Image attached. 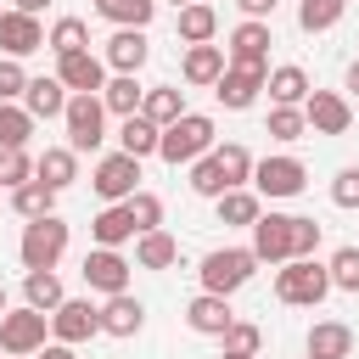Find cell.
<instances>
[{
    "instance_id": "6da1fadb",
    "label": "cell",
    "mask_w": 359,
    "mask_h": 359,
    "mask_svg": "<svg viewBox=\"0 0 359 359\" xmlns=\"http://www.w3.org/2000/svg\"><path fill=\"white\" fill-rule=\"evenodd\" d=\"M219 140H213V118L208 112H180L168 129H163V146H157V157L168 163V168H191L196 157H208Z\"/></svg>"
},
{
    "instance_id": "7a4b0ae2",
    "label": "cell",
    "mask_w": 359,
    "mask_h": 359,
    "mask_svg": "<svg viewBox=\"0 0 359 359\" xmlns=\"http://www.w3.org/2000/svg\"><path fill=\"white\" fill-rule=\"evenodd\" d=\"M331 292H337V286H331V269L314 264V258H286V264L275 269V297L292 303V309H320Z\"/></svg>"
},
{
    "instance_id": "3957f363",
    "label": "cell",
    "mask_w": 359,
    "mask_h": 359,
    "mask_svg": "<svg viewBox=\"0 0 359 359\" xmlns=\"http://www.w3.org/2000/svg\"><path fill=\"white\" fill-rule=\"evenodd\" d=\"M67 241H73L67 219L45 213V219H28V224H22L17 258H22V269H56V264H62V252H67Z\"/></svg>"
},
{
    "instance_id": "277c9868",
    "label": "cell",
    "mask_w": 359,
    "mask_h": 359,
    "mask_svg": "<svg viewBox=\"0 0 359 359\" xmlns=\"http://www.w3.org/2000/svg\"><path fill=\"white\" fill-rule=\"evenodd\" d=\"M252 275H258V252H252V247H213V252L202 258V269H196L202 292H219V297L241 292Z\"/></svg>"
},
{
    "instance_id": "5b68a950",
    "label": "cell",
    "mask_w": 359,
    "mask_h": 359,
    "mask_svg": "<svg viewBox=\"0 0 359 359\" xmlns=\"http://www.w3.org/2000/svg\"><path fill=\"white\" fill-rule=\"evenodd\" d=\"M303 185H309V168H303V157H264V163H252V191L264 196V202H292V196H303Z\"/></svg>"
},
{
    "instance_id": "8992f818",
    "label": "cell",
    "mask_w": 359,
    "mask_h": 359,
    "mask_svg": "<svg viewBox=\"0 0 359 359\" xmlns=\"http://www.w3.org/2000/svg\"><path fill=\"white\" fill-rule=\"evenodd\" d=\"M45 337H50V314L45 309H34V303H22V309H6L0 314V353H39L45 348Z\"/></svg>"
},
{
    "instance_id": "52a82bcc",
    "label": "cell",
    "mask_w": 359,
    "mask_h": 359,
    "mask_svg": "<svg viewBox=\"0 0 359 359\" xmlns=\"http://www.w3.org/2000/svg\"><path fill=\"white\" fill-rule=\"evenodd\" d=\"M62 129H67V146L73 151H95L107 140V101L101 95H67Z\"/></svg>"
},
{
    "instance_id": "ba28073f",
    "label": "cell",
    "mask_w": 359,
    "mask_h": 359,
    "mask_svg": "<svg viewBox=\"0 0 359 359\" xmlns=\"http://www.w3.org/2000/svg\"><path fill=\"white\" fill-rule=\"evenodd\" d=\"M90 191H95L101 202H129V196L140 191V157H129L123 146L107 151V157L90 168Z\"/></svg>"
},
{
    "instance_id": "9c48e42d",
    "label": "cell",
    "mask_w": 359,
    "mask_h": 359,
    "mask_svg": "<svg viewBox=\"0 0 359 359\" xmlns=\"http://www.w3.org/2000/svg\"><path fill=\"white\" fill-rule=\"evenodd\" d=\"M79 275H84V286H90V292L112 297V292H129V275H135V264H129L118 247H90Z\"/></svg>"
},
{
    "instance_id": "30bf717a",
    "label": "cell",
    "mask_w": 359,
    "mask_h": 359,
    "mask_svg": "<svg viewBox=\"0 0 359 359\" xmlns=\"http://www.w3.org/2000/svg\"><path fill=\"white\" fill-rule=\"evenodd\" d=\"M50 337L67 342V348L101 337V309H95L90 297H62V309H50Z\"/></svg>"
},
{
    "instance_id": "8fae6325",
    "label": "cell",
    "mask_w": 359,
    "mask_h": 359,
    "mask_svg": "<svg viewBox=\"0 0 359 359\" xmlns=\"http://www.w3.org/2000/svg\"><path fill=\"white\" fill-rule=\"evenodd\" d=\"M107 56H95V50H73V56H56V79L73 90V95H101L107 90Z\"/></svg>"
},
{
    "instance_id": "7c38bea8",
    "label": "cell",
    "mask_w": 359,
    "mask_h": 359,
    "mask_svg": "<svg viewBox=\"0 0 359 359\" xmlns=\"http://www.w3.org/2000/svg\"><path fill=\"white\" fill-rule=\"evenodd\" d=\"M264 79H269V67H241V62H230V67L219 73L213 95H219V107H224V112H247V107L258 101Z\"/></svg>"
},
{
    "instance_id": "4fadbf2b",
    "label": "cell",
    "mask_w": 359,
    "mask_h": 359,
    "mask_svg": "<svg viewBox=\"0 0 359 359\" xmlns=\"http://www.w3.org/2000/svg\"><path fill=\"white\" fill-rule=\"evenodd\" d=\"M303 118H309L314 135H348V129H353V107H348V95H337V90H309Z\"/></svg>"
},
{
    "instance_id": "5bb4252c",
    "label": "cell",
    "mask_w": 359,
    "mask_h": 359,
    "mask_svg": "<svg viewBox=\"0 0 359 359\" xmlns=\"http://www.w3.org/2000/svg\"><path fill=\"white\" fill-rule=\"evenodd\" d=\"M269 22H258V17H241L236 28H230V45H224V56L230 62H241V67H269Z\"/></svg>"
},
{
    "instance_id": "9a60e30c",
    "label": "cell",
    "mask_w": 359,
    "mask_h": 359,
    "mask_svg": "<svg viewBox=\"0 0 359 359\" xmlns=\"http://www.w3.org/2000/svg\"><path fill=\"white\" fill-rule=\"evenodd\" d=\"M252 252H258V264H286L292 258V213H258V224H252Z\"/></svg>"
},
{
    "instance_id": "2e32d148",
    "label": "cell",
    "mask_w": 359,
    "mask_h": 359,
    "mask_svg": "<svg viewBox=\"0 0 359 359\" xmlns=\"http://www.w3.org/2000/svg\"><path fill=\"white\" fill-rule=\"evenodd\" d=\"M34 50H45V28H39V17H28V11H0V56H34Z\"/></svg>"
},
{
    "instance_id": "e0dca14e",
    "label": "cell",
    "mask_w": 359,
    "mask_h": 359,
    "mask_svg": "<svg viewBox=\"0 0 359 359\" xmlns=\"http://www.w3.org/2000/svg\"><path fill=\"white\" fill-rule=\"evenodd\" d=\"M230 320H236V309H230V297H219V292H196V297L185 303V325H191L196 337H224Z\"/></svg>"
},
{
    "instance_id": "ac0fdd59",
    "label": "cell",
    "mask_w": 359,
    "mask_h": 359,
    "mask_svg": "<svg viewBox=\"0 0 359 359\" xmlns=\"http://www.w3.org/2000/svg\"><path fill=\"white\" fill-rule=\"evenodd\" d=\"M101 56H107L112 73H140L146 56H151V39H146V28H112V39H107Z\"/></svg>"
},
{
    "instance_id": "d6986e66",
    "label": "cell",
    "mask_w": 359,
    "mask_h": 359,
    "mask_svg": "<svg viewBox=\"0 0 359 359\" xmlns=\"http://www.w3.org/2000/svg\"><path fill=\"white\" fill-rule=\"evenodd\" d=\"M140 325H146V303L140 297H129V292H112L107 303H101V337H140Z\"/></svg>"
},
{
    "instance_id": "ffe728a7",
    "label": "cell",
    "mask_w": 359,
    "mask_h": 359,
    "mask_svg": "<svg viewBox=\"0 0 359 359\" xmlns=\"http://www.w3.org/2000/svg\"><path fill=\"white\" fill-rule=\"evenodd\" d=\"M230 67V56H224V45H185V62H180V73H185V84H196V90H213L219 84V73Z\"/></svg>"
},
{
    "instance_id": "44dd1931",
    "label": "cell",
    "mask_w": 359,
    "mask_h": 359,
    "mask_svg": "<svg viewBox=\"0 0 359 359\" xmlns=\"http://www.w3.org/2000/svg\"><path fill=\"white\" fill-rule=\"evenodd\" d=\"M90 236H95V247H123V241L140 236V224H135L129 202H107V208L90 219Z\"/></svg>"
},
{
    "instance_id": "7402d4cb",
    "label": "cell",
    "mask_w": 359,
    "mask_h": 359,
    "mask_svg": "<svg viewBox=\"0 0 359 359\" xmlns=\"http://www.w3.org/2000/svg\"><path fill=\"white\" fill-rule=\"evenodd\" d=\"M264 90H269V101H275V107H303L314 84H309V73H303L297 62H280V67H269Z\"/></svg>"
},
{
    "instance_id": "603a6c76",
    "label": "cell",
    "mask_w": 359,
    "mask_h": 359,
    "mask_svg": "<svg viewBox=\"0 0 359 359\" xmlns=\"http://www.w3.org/2000/svg\"><path fill=\"white\" fill-rule=\"evenodd\" d=\"M67 84L56 79V73H45V79H28V90H22V107L34 112V118H62L67 112Z\"/></svg>"
},
{
    "instance_id": "cb8c5ba5",
    "label": "cell",
    "mask_w": 359,
    "mask_h": 359,
    "mask_svg": "<svg viewBox=\"0 0 359 359\" xmlns=\"http://www.w3.org/2000/svg\"><path fill=\"white\" fill-rule=\"evenodd\" d=\"M34 180H45L50 191H67V185L79 180V151H73V146H45V151L34 157Z\"/></svg>"
},
{
    "instance_id": "d4e9b609",
    "label": "cell",
    "mask_w": 359,
    "mask_h": 359,
    "mask_svg": "<svg viewBox=\"0 0 359 359\" xmlns=\"http://www.w3.org/2000/svg\"><path fill=\"white\" fill-rule=\"evenodd\" d=\"M118 146L129 151V157H157V146H163V123H151L146 112H135V118H123V129H118Z\"/></svg>"
},
{
    "instance_id": "484cf974",
    "label": "cell",
    "mask_w": 359,
    "mask_h": 359,
    "mask_svg": "<svg viewBox=\"0 0 359 359\" xmlns=\"http://www.w3.org/2000/svg\"><path fill=\"white\" fill-rule=\"evenodd\" d=\"M258 213H264V196H258L252 185H236V191H224V196H219V224L252 230V224H258Z\"/></svg>"
},
{
    "instance_id": "4316f807",
    "label": "cell",
    "mask_w": 359,
    "mask_h": 359,
    "mask_svg": "<svg viewBox=\"0 0 359 359\" xmlns=\"http://www.w3.org/2000/svg\"><path fill=\"white\" fill-rule=\"evenodd\" d=\"M309 353H314V359H348V353H353V325H342V320H314Z\"/></svg>"
},
{
    "instance_id": "83f0119b",
    "label": "cell",
    "mask_w": 359,
    "mask_h": 359,
    "mask_svg": "<svg viewBox=\"0 0 359 359\" xmlns=\"http://www.w3.org/2000/svg\"><path fill=\"white\" fill-rule=\"evenodd\" d=\"M174 28H180V39H185V45H208V39L219 34V11H213L208 0H191V6H180Z\"/></svg>"
},
{
    "instance_id": "f1b7e54d",
    "label": "cell",
    "mask_w": 359,
    "mask_h": 359,
    "mask_svg": "<svg viewBox=\"0 0 359 359\" xmlns=\"http://www.w3.org/2000/svg\"><path fill=\"white\" fill-rule=\"evenodd\" d=\"M135 264L140 269H174L180 264V241L168 230H146V236H135Z\"/></svg>"
},
{
    "instance_id": "f546056e",
    "label": "cell",
    "mask_w": 359,
    "mask_h": 359,
    "mask_svg": "<svg viewBox=\"0 0 359 359\" xmlns=\"http://www.w3.org/2000/svg\"><path fill=\"white\" fill-rule=\"evenodd\" d=\"M45 50H56V56L90 50V22H84V17H56V22L45 28Z\"/></svg>"
},
{
    "instance_id": "4dcf8cb0",
    "label": "cell",
    "mask_w": 359,
    "mask_h": 359,
    "mask_svg": "<svg viewBox=\"0 0 359 359\" xmlns=\"http://www.w3.org/2000/svg\"><path fill=\"white\" fill-rule=\"evenodd\" d=\"M101 101H107V112H112V118H135V112H140V101H146V90L135 84V73H112V79H107V90H101Z\"/></svg>"
},
{
    "instance_id": "1f68e13d",
    "label": "cell",
    "mask_w": 359,
    "mask_h": 359,
    "mask_svg": "<svg viewBox=\"0 0 359 359\" xmlns=\"http://www.w3.org/2000/svg\"><path fill=\"white\" fill-rule=\"evenodd\" d=\"M56 196H62V191H50L45 180H28V185L11 191V213H17V219H45V213H56Z\"/></svg>"
},
{
    "instance_id": "d6a6232c",
    "label": "cell",
    "mask_w": 359,
    "mask_h": 359,
    "mask_svg": "<svg viewBox=\"0 0 359 359\" xmlns=\"http://www.w3.org/2000/svg\"><path fill=\"white\" fill-rule=\"evenodd\" d=\"M62 297L67 292H62V275L56 269H28L22 275V303H34V309L50 314V309H62Z\"/></svg>"
},
{
    "instance_id": "836d02e7",
    "label": "cell",
    "mask_w": 359,
    "mask_h": 359,
    "mask_svg": "<svg viewBox=\"0 0 359 359\" xmlns=\"http://www.w3.org/2000/svg\"><path fill=\"white\" fill-rule=\"evenodd\" d=\"M95 17H107L112 28H146L157 17V0H95Z\"/></svg>"
},
{
    "instance_id": "e575fe53",
    "label": "cell",
    "mask_w": 359,
    "mask_h": 359,
    "mask_svg": "<svg viewBox=\"0 0 359 359\" xmlns=\"http://www.w3.org/2000/svg\"><path fill=\"white\" fill-rule=\"evenodd\" d=\"M140 112H146L151 123H163V129H168V123H174L180 112H191V107H185V90H174V84H151V90H146V101H140Z\"/></svg>"
},
{
    "instance_id": "d590c367",
    "label": "cell",
    "mask_w": 359,
    "mask_h": 359,
    "mask_svg": "<svg viewBox=\"0 0 359 359\" xmlns=\"http://www.w3.org/2000/svg\"><path fill=\"white\" fill-rule=\"evenodd\" d=\"M342 11H348V0H297V28L303 34H325V28L342 22Z\"/></svg>"
},
{
    "instance_id": "8d00e7d4",
    "label": "cell",
    "mask_w": 359,
    "mask_h": 359,
    "mask_svg": "<svg viewBox=\"0 0 359 359\" xmlns=\"http://www.w3.org/2000/svg\"><path fill=\"white\" fill-rule=\"evenodd\" d=\"M34 123H39V118H34L22 101H0V146H28Z\"/></svg>"
},
{
    "instance_id": "74e56055",
    "label": "cell",
    "mask_w": 359,
    "mask_h": 359,
    "mask_svg": "<svg viewBox=\"0 0 359 359\" xmlns=\"http://www.w3.org/2000/svg\"><path fill=\"white\" fill-rule=\"evenodd\" d=\"M264 135H269V140H280V146L303 140V135H309V118H303V107H269V123H264Z\"/></svg>"
},
{
    "instance_id": "f35d334b",
    "label": "cell",
    "mask_w": 359,
    "mask_h": 359,
    "mask_svg": "<svg viewBox=\"0 0 359 359\" xmlns=\"http://www.w3.org/2000/svg\"><path fill=\"white\" fill-rule=\"evenodd\" d=\"M213 157H219V168H224V180H230V191H236V185H252V151H247L241 140L213 146Z\"/></svg>"
},
{
    "instance_id": "ab89813d",
    "label": "cell",
    "mask_w": 359,
    "mask_h": 359,
    "mask_svg": "<svg viewBox=\"0 0 359 359\" xmlns=\"http://www.w3.org/2000/svg\"><path fill=\"white\" fill-rule=\"evenodd\" d=\"M191 191H196V196H213V202L230 191V180H224V168H219V157H213V151L191 163Z\"/></svg>"
},
{
    "instance_id": "60d3db41",
    "label": "cell",
    "mask_w": 359,
    "mask_h": 359,
    "mask_svg": "<svg viewBox=\"0 0 359 359\" xmlns=\"http://www.w3.org/2000/svg\"><path fill=\"white\" fill-rule=\"evenodd\" d=\"M34 180V157L28 146H0V191H17Z\"/></svg>"
},
{
    "instance_id": "b9f144b4",
    "label": "cell",
    "mask_w": 359,
    "mask_h": 359,
    "mask_svg": "<svg viewBox=\"0 0 359 359\" xmlns=\"http://www.w3.org/2000/svg\"><path fill=\"white\" fill-rule=\"evenodd\" d=\"M219 348H224V353H247V359H258V348H264V331H258L252 320H230V331L219 337Z\"/></svg>"
},
{
    "instance_id": "7bdbcfd3",
    "label": "cell",
    "mask_w": 359,
    "mask_h": 359,
    "mask_svg": "<svg viewBox=\"0 0 359 359\" xmlns=\"http://www.w3.org/2000/svg\"><path fill=\"white\" fill-rule=\"evenodd\" d=\"M325 269H331V286L337 292H359V247H337Z\"/></svg>"
},
{
    "instance_id": "ee69618b",
    "label": "cell",
    "mask_w": 359,
    "mask_h": 359,
    "mask_svg": "<svg viewBox=\"0 0 359 359\" xmlns=\"http://www.w3.org/2000/svg\"><path fill=\"white\" fill-rule=\"evenodd\" d=\"M129 213H135L140 236H146V230H163V196H157V191H135V196H129Z\"/></svg>"
},
{
    "instance_id": "f6af8a7d",
    "label": "cell",
    "mask_w": 359,
    "mask_h": 359,
    "mask_svg": "<svg viewBox=\"0 0 359 359\" xmlns=\"http://www.w3.org/2000/svg\"><path fill=\"white\" fill-rule=\"evenodd\" d=\"M22 90H28V67L17 56H0V101H22Z\"/></svg>"
},
{
    "instance_id": "bcb514c9",
    "label": "cell",
    "mask_w": 359,
    "mask_h": 359,
    "mask_svg": "<svg viewBox=\"0 0 359 359\" xmlns=\"http://www.w3.org/2000/svg\"><path fill=\"white\" fill-rule=\"evenodd\" d=\"M314 247H320V224L292 213V258H314Z\"/></svg>"
},
{
    "instance_id": "7dc6e473",
    "label": "cell",
    "mask_w": 359,
    "mask_h": 359,
    "mask_svg": "<svg viewBox=\"0 0 359 359\" xmlns=\"http://www.w3.org/2000/svg\"><path fill=\"white\" fill-rule=\"evenodd\" d=\"M331 202L337 208H359V168H337V180H331Z\"/></svg>"
},
{
    "instance_id": "c3c4849f",
    "label": "cell",
    "mask_w": 359,
    "mask_h": 359,
    "mask_svg": "<svg viewBox=\"0 0 359 359\" xmlns=\"http://www.w3.org/2000/svg\"><path fill=\"white\" fill-rule=\"evenodd\" d=\"M236 6H241V17H258V22H269L280 0H236Z\"/></svg>"
},
{
    "instance_id": "681fc988",
    "label": "cell",
    "mask_w": 359,
    "mask_h": 359,
    "mask_svg": "<svg viewBox=\"0 0 359 359\" xmlns=\"http://www.w3.org/2000/svg\"><path fill=\"white\" fill-rule=\"evenodd\" d=\"M39 359H73V348H67V342H56V337H50V342H45V348H39Z\"/></svg>"
},
{
    "instance_id": "f907efd6",
    "label": "cell",
    "mask_w": 359,
    "mask_h": 359,
    "mask_svg": "<svg viewBox=\"0 0 359 359\" xmlns=\"http://www.w3.org/2000/svg\"><path fill=\"white\" fill-rule=\"evenodd\" d=\"M11 6H17V11H28V17H39V11L50 6V0H11Z\"/></svg>"
},
{
    "instance_id": "816d5d0a",
    "label": "cell",
    "mask_w": 359,
    "mask_h": 359,
    "mask_svg": "<svg viewBox=\"0 0 359 359\" xmlns=\"http://www.w3.org/2000/svg\"><path fill=\"white\" fill-rule=\"evenodd\" d=\"M348 90H359V56L348 62Z\"/></svg>"
},
{
    "instance_id": "f5cc1de1",
    "label": "cell",
    "mask_w": 359,
    "mask_h": 359,
    "mask_svg": "<svg viewBox=\"0 0 359 359\" xmlns=\"http://www.w3.org/2000/svg\"><path fill=\"white\" fill-rule=\"evenodd\" d=\"M6 309H11V297H6V280H0V314H6Z\"/></svg>"
},
{
    "instance_id": "db71d44e",
    "label": "cell",
    "mask_w": 359,
    "mask_h": 359,
    "mask_svg": "<svg viewBox=\"0 0 359 359\" xmlns=\"http://www.w3.org/2000/svg\"><path fill=\"white\" fill-rule=\"evenodd\" d=\"M219 359H247V353H219Z\"/></svg>"
},
{
    "instance_id": "11a10c76",
    "label": "cell",
    "mask_w": 359,
    "mask_h": 359,
    "mask_svg": "<svg viewBox=\"0 0 359 359\" xmlns=\"http://www.w3.org/2000/svg\"><path fill=\"white\" fill-rule=\"evenodd\" d=\"M6 359H28V353H6Z\"/></svg>"
},
{
    "instance_id": "9f6ffc18",
    "label": "cell",
    "mask_w": 359,
    "mask_h": 359,
    "mask_svg": "<svg viewBox=\"0 0 359 359\" xmlns=\"http://www.w3.org/2000/svg\"><path fill=\"white\" fill-rule=\"evenodd\" d=\"M174 6H191V0H174Z\"/></svg>"
},
{
    "instance_id": "6f0895ef",
    "label": "cell",
    "mask_w": 359,
    "mask_h": 359,
    "mask_svg": "<svg viewBox=\"0 0 359 359\" xmlns=\"http://www.w3.org/2000/svg\"><path fill=\"white\" fill-rule=\"evenodd\" d=\"M309 359H314V353H309Z\"/></svg>"
}]
</instances>
